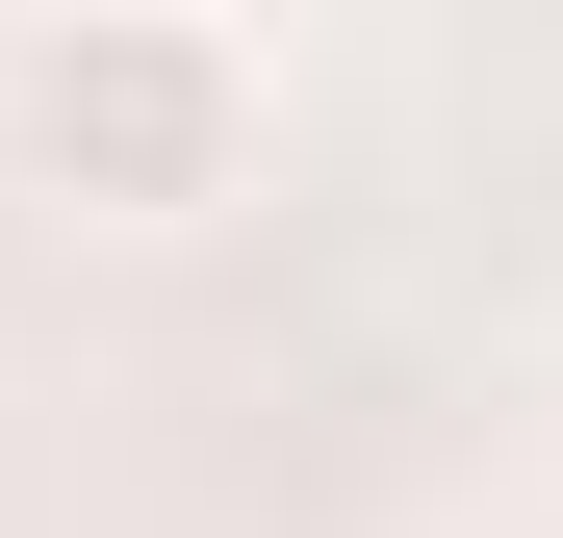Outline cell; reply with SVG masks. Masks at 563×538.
<instances>
[{"label":"cell","mask_w":563,"mask_h":538,"mask_svg":"<svg viewBox=\"0 0 563 538\" xmlns=\"http://www.w3.org/2000/svg\"><path fill=\"white\" fill-rule=\"evenodd\" d=\"M256 129H282V52L231 0H52V26H0V154H26L77 231L256 206Z\"/></svg>","instance_id":"cell-1"}]
</instances>
